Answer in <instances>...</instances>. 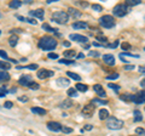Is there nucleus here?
<instances>
[{
	"mask_svg": "<svg viewBox=\"0 0 145 136\" xmlns=\"http://www.w3.org/2000/svg\"><path fill=\"white\" fill-rule=\"evenodd\" d=\"M57 46V40L52 38V37H48V35H45L41 39L39 40V48L42 49V50H53L54 48Z\"/></svg>",
	"mask_w": 145,
	"mask_h": 136,
	"instance_id": "obj_1",
	"label": "nucleus"
},
{
	"mask_svg": "<svg viewBox=\"0 0 145 136\" xmlns=\"http://www.w3.org/2000/svg\"><path fill=\"white\" fill-rule=\"evenodd\" d=\"M129 11V6L127 4H117V5L112 9V15L116 17H123Z\"/></svg>",
	"mask_w": 145,
	"mask_h": 136,
	"instance_id": "obj_2",
	"label": "nucleus"
},
{
	"mask_svg": "<svg viewBox=\"0 0 145 136\" xmlns=\"http://www.w3.org/2000/svg\"><path fill=\"white\" fill-rule=\"evenodd\" d=\"M52 20L57 23L61 24H65L68 21H69V13L65 11H57L52 13Z\"/></svg>",
	"mask_w": 145,
	"mask_h": 136,
	"instance_id": "obj_3",
	"label": "nucleus"
},
{
	"mask_svg": "<svg viewBox=\"0 0 145 136\" xmlns=\"http://www.w3.org/2000/svg\"><path fill=\"white\" fill-rule=\"evenodd\" d=\"M123 126V121L117 119L115 117H109V119L106 120V128L110 130H120Z\"/></svg>",
	"mask_w": 145,
	"mask_h": 136,
	"instance_id": "obj_4",
	"label": "nucleus"
},
{
	"mask_svg": "<svg viewBox=\"0 0 145 136\" xmlns=\"http://www.w3.org/2000/svg\"><path fill=\"white\" fill-rule=\"evenodd\" d=\"M99 23H101V26L104 27V28H112V27L115 26L116 21L111 15H104L99 18Z\"/></svg>",
	"mask_w": 145,
	"mask_h": 136,
	"instance_id": "obj_5",
	"label": "nucleus"
},
{
	"mask_svg": "<svg viewBox=\"0 0 145 136\" xmlns=\"http://www.w3.org/2000/svg\"><path fill=\"white\" fill-rule=\"evenodd\" d=\"M54 72L53 71H48V69H39L36 75H38L39 79H47L50 77H53Z\"/></svg>",
	"mask_w": 145,
	"mask_h": 136,
	"instance_id": "obj_6",
	"label": "nucleus"
},
{
	"mask_svg": "<svg viewBox=\"0 0 145 136\" xmlns=\"http://www.w3.org/2000/svg\"><path fill=\"white\" fill-rule=\"evenodd\" d=\"M133 102L137 103V105H140V103L145 102V91L144 90H142V91H139L135 95H133Z\"/></svg>",
	"mask_w": 145,
	"mask_h": 136,
	"instance_id": "obj_7",
	"label": "nucleus"
},
{
	"mask_svg": "<svg viewBox=\"0 0 145 136\" xmlns=\"http://www.w3.org/2000/svg\"><path fill=\"white\" fill-rule=\"evenodd\" d=\"M18 83H20L21 85H23V86H28L29 88V85L33 83V79H31L30 75L25 74V75H22L21 78L18 79Z\"/></svg>",
	"mask_w": 145,
	"mask_h": 136,
	"instance_id": "obj_8",
	"label": "nucleus"
},
{
	"mask_svg": "<svg viewBox=\"0 0 145 136\" xmlns=\"http://www.w3.org/2000/svg\"><path fill=\"white\" fill-rule=\"evenodd\" d=\"M47 128H48V130L54 131V133L62 131V125L58 123V121H47Z\"/></svg>",
	"mask_w": 145,
	"mask_h": 136,
	"instance_id": "obj_9",
	"label": "nucleus"
},
{
	"mask_svg": "<svg viewBox=\"0 0 145 136\" xmlns=\"http://www.w3.org/2000/svg\"><path fill=\"white\" fill-rule=\"evenodd\" d=\"M93 112H94V105L93 103H88L82 108V114L85 117H91L93 116Z\"/></svg>",
	"mask_w": 145,
	"mask_h": 136,
	"instance_id": "obj_10",
	"label": "nucleus"
},
{
	"mask_svg": "<svg viewBox=\"0 0 145 136\" xmlns=\"http://www.w3.org/2000/svg\"><path fill=\"white\" fill-rule=\"evenodd\" d=\"M69 38L71 40H74V42H78V43H87L88 42L87 37H84V35H81V34H70Z\"/></svg>",
	"mask_w": 145,
	"mask_h": 136,
	"instance_id": "obj_11",
	"label": "nucleus"
},
{
	"mask_svg": "<svg viewBox=\"0 0 145 136\" xmlns=\"http://www.w3.org/2000/svg\"><path fill=\"white\" fill-rule=\"evenodd\" d=\"M93 90H94V92H96L98 96H101V97H105L106 96L105 90L103 89V86H102L101 84H94L93 85Z\"/></svg>",
	"mask_w": 145,
	"mask_h": 136,
	"instance_id": "obj_12",
	"label": "nucleus"
},
{
	"mask_svg": "<svg viewBox=\"0 0 145 136\" xmlns=\"http://www.w3.org/2000/svg\"><path fill=\"white\" fill-rule=\"evenodd\" d=\"M103 61L108 66H114L115 65V57L112 55H110V53H105V55H103Z\"/></svg>",
	"mask_w": 145,
	"mask_h": 136,
	"instance_id": "obj_13",
	"label": "nucleus"
},
{
	"mask_svg": "<svg viewBox=\"0 0 145 136\" xmlns=\"http://www.w3.org/2000/svg\"><path fill=\"white\" fill-rule=\"evenodd\" d=\"M56 83H57L58 86H61V88H67V86H69L70 80L67 79V78H63V77H61V78H58V79L56 80Z\"/></svg>",
	"mask_w": 145,
	"mask_h": 136,
	"instance_id": "obj_14",
	"label": "nucleus"
},
{
	"mask_svg": "<svg viewBox=\"0 0 145 136\" xmlns=\"http://www.w3.org/2000/svg\"><path fill=\"white\" fill-rule=\"evenodd\" d=\"M30 16L36 17L39 20H44V10L42 9H38V10H34V11H30Z\"/></svg>",
	"mask_w": 145,
	"mask_h": 136,
	"instance_id": "obj_15",
	"label": "nucleus"
},
{
	"mask_svg": "<svg viewBox=\"0 0 145 136\" xmlns=\"http://www.w3.org/2000/svg\"><path fill=\"white\" fill-rule=\"evenodd\" d=\"M72 28L74 29H85V28H87V23L82 22V21L74 22V23H72Z\"/></svg>",
	"mask_w": 145,
	"mask_h": 136,
	"instance_id": "obj_16",
	"label": "nucleus"
},
{
	"mask_svg": "<svg viewBox=\"0 0 145 136\" xmlns=\"http://www.w3.org/2000/svg\"><path fill=\"white\" fill-rule=\"evenodd\" d=\"M71 106H72V100H70V98H67V100H64L62 103H59V107L61 108H63V110H67V108H71Z\"/></svg>",
	"mask_w": 145,
	"mask_h": 136,
	"instance_id": "obj_17",
	"label": "nucleus"
},
{
	"mask_svg": "<svg viewBox=\"0 0 145 136\" xmlns=\"http://www.w3.org/2000/svg\"><path fill=\"white\" fill-rule=\"evenodd\" d=\"M99 119H102V120L109 119V111L105 110V108H101L99 110Z\"/></svg>",
	"mask_w": 145,
	"mask_h": 136,
	"instance_id": "obj_18",
	"label": "nucleus"
},
{
	"mask_svg": "<svg viewBox=\"0 0 145 136\" xmlns=\"http://www.w3.org/2000/svg\"><path fill=\"white\" fill-rule=\"evenodd\" d=\"M30 111L33 112V113H35V114H40V116L46 114V110H44V108H40V107H31Z\"/></svg>",
	"mask_w": 145,
	"mask_h": 136,
	"instance_id": "obj_19",
	"label": "nucleus"
},
{
	"mask_svg": "<svg viewBox=\"0 0 145 136\" xmlns=\"http://www.w3.org/2000/svg\"><path fill=\"white\" fill-rule=\"evenodd\" d=\"M41 27H42V29H46L47 32H51V33H56L57 35H61L59 33H58V29L57 28H52V27H50L47 23H44Z\"/></svg>",
	"mask_w": 145,
	"mask_h": 136,
	"instance_id": "obj_20",
	"label": "nucleus"
},
{
	"mask_svg": "<svg viewBox=\"0 0 145 136\" xmlns=\"http://www.w3.org/2000/svg\"><path fill=\"white\" fill-rule=\"evenodd\" d=\"M75 89L76 90H79V91H81V92H86L88 90V86L86 84H81V83H78L75 85Z\"/></svg>",
	"mask_w": 145,
	"mask_h": 136,
	"instance_id": "obj_21",
	"label": "nucleus"
},
{
	"mask_svg": "<svg viewBox=\"0 0 145 136\" xmlns=\"http://www.w3.org/2000/svg\"><path fill=\"white\" fill-rule=\"evenodd\" d=\"M7 80H10V74L7 72H0V83H4Z\"/></svg>",
	"mask_w": 145,
	"mask_h": 136,
	"instance_id": "obj_22",
	"label": "nucleus"
},
{
	"mask_svg": "<svg viewBox=\"0 0 145 136\" xmlns=\"http://www.w3.org/2000/svg\"><path fill=\"white\" fill-rule=\"evenodd\" d=\"M8 5H10L11 9H18V7H21L22 1H21V0H12V1H10Z\"/></svg>",
	"mask_w": 145,
	"mask_h": 136,
	"instance_id": "obj_23",
	"label": "nucleus"
},
{
	"mask_svg": "<svg viewBox=\"0 0 145 136\" xmlns=\"http://www.w3.org/2000/svg\"><path fill=\"white\" fill-rule=\"evenodd\" d=\"M121 100H123V101H126V102H133V95L123 94V95H121Z\"/></svg>",
	"mask_w": 145,
	"mask_h": 136,
	"instance_id": "obj_24",
	"label": "nucleus"
},
{
	"mask_svg": "<svg viewBox=\"0 0 145 136\" xmlns=\"http://www.w3.org/2000/svg\"><path fill=\"white\" fill-rule=\"evenodd\" d=\"M133 116H134V121H140V120H143V116H142V113H140V111L135 110V111L133 112Z\"/></svg>",
	"mask_w": 145,
	"mask_h": 136,
	"instance_id": "obj_25",
	"label": "nucleus"
},
{
	"mask_svg": "<svg viewBox=\"0 0 145 136\" xmlns=\"http://www.w3.org/2000/svg\"><path fill=\"white\" fill-rule=\"evenodd\" d=\"M69 15H71V16H74V17H80L81 16V12L80 11H78L76 9H72V7H69Z\"/></svg>",
	"mask_w": 145,
	"mask_h": 136,
	"instance_id": "obj_26",
	"label": "nucleus"
},
{
	"mask_svg": "<svg viewBox=\"0 0 145 136\" xmlns=\"http://www.w3.org/2000/svg\"><path fill=\"white\" fill-rule=\"evenodd\" d=\"M39 66L36 63H33V65H29V66H24V67H17V69H38Z\"/></svg>",
	"mask_w": 145,
	"mask_h": 136,
	"instance_id": "obj_27",
	"label": "nucleus"
},
{
	"mask_svg": "<svg viewBox=\"0 0 145 136\" xmlns=\"http://www.w3.org/2000/svg\"><path fill=\"white\" fill-rule=\"evenodd\" d=\"M67 74H68V77H69V78H71V79H74V80H80L81 79V77L79 75V74H76V73H74V72H67Z\"/></svg>",
	"mask_w": 145,
	"mask_h": 136,
	"instance_id": "obj_28",
	"label": "nucleus"
},
{
	"mask_svg": "<svg viewBox=\"0 0 145 136\" xmlns=\"http://www.w3.org/2000/svg\"><path fill=\"white\" fill-rule=\"evenodd\" d=\"M76 55V52H75V50H67V51L63 52V56L64 57H74Z\"/></svg>",
	"mask_w": 145,
	"mask_h": 136,
	"instance_id": "obj_29",
	"label": "nucleus"
},
{
	"mask_svg": "<svg viewBox=\"0 0 145 136\" xmlns=\"http://www.w3.org/2000/svg\"><path fill=\"white\" fill-rule=\"evenodd\" d=\"M11 65L10 62H6V61H0V69H10Z\"/></svg>",
	"mask_w": 145,
	"mask_h": 136,
	"instance_id": "obj_30",
	"label": "nucleus"
},
{
	"mask_svg": "<svg viewBox=\"0 0 145 136\" xmlns=\"http://www.w3.org/2000/svg\"><path fill=\"white\" fill-rule=\"evenodd\" d=\"M17 43H18V37H17V35H13V37H11L10 39H8V44H10L12 48L16 46Z\"/></svg>",
	"mask_w": 145,
	"mask_h": 136,
	"instance_id": "obj_31",
	"label": "nucleus"
},
{
	"mask_svg": "<svg viewBox=\"0 0 145 136\" xmlns=\"http://www.w3.org/2000/svg\"><path fill=\"white\" fill-rule=\"evenodd\" d=\"M92 103L93 105H108V101H105V100H101V98H93Z\"/></svg>",
	"mask_w": 145,
	"mask_h": 136,
	"instance_id": "obj_32",
	"label": "nucleus"
},
{
	"mask_svg": "<svg viewBox=\"0 0 145 136\" xmlns=\"http://www.w3.org/2000/svg\"><path fill=\"white\" fill-rule=\"evenodd\" d=\"M67 94L69 95L70 97H76V96H78V90H76V89H72V88H71V89H68Z\"/></svg>",
	"mask_w": 145,
	"mask_h": 136,
	"instance_id": "obj_33",
	"label": "nucleus"
},
{
	"mask_svg": "<svg viewBox=\"0 0 145 136\" xmlns=\"http://www.w3.org/2000/svg\"><path fill=\"white\" fill-rule=\"evenodd\" d=\"M108 86L110 88V89L114 90L115 92H119V91H120V89H121L119 85H117V84H114V83H109V84H108Z\"/></svg>",
	"mask_w": 145,
	"mask_h": 136,
	"instance_id": "obj_34",
	"label": "nucleus"
},
{
	"mask_svg": "<svg viewBox=\"0 0 145 136\" xmlns=\"http://www.w3.org/2000/svg\"><path fill=\"white\" fill-rule=\"evenodd\" d=\"M140 3H142V1H140V0H127V1H126V4H127V5H128V6L139 5Z\"/></svg>",
	"mask_w": 145,
	"mask_h": 136,
	"instance_id": "obj_35",
	"label": "nucleus"
},
{
	"mask_svg": "<svg viewBox=\"0 0 145 136\" xmlns=\"http://www.w3.org/2000/svg\"><path fill=\"white\" fill-rule=\"evenodd\" d=\"M120 56H129V57H134V58H138L139 57V55H137V53H131V52H122V53H120Z\"/></svg>",
	"mask_w": 145,
	"mask_h": 136,
	"instance_id": "obj_36",
	"label": "nucleus"
},
{
	"mask_svg": "<svg viewBox=\"0 0 145 136\" xmlns=\"http://www.w3.org/2000/svg\"><path fill=\"white\" fill-rule=\"evenodd\" d=\"M121 49L125 50V51H127V50H131V44L127 43V42H123L121 44Z\"/></svg>",
	"mask_w": 145,
	"mask_h": 136,
	"instance_id": "obj_37",
	"label": "nucleus"
},
{
	"mask_svg": "<svg viewBox=\"0 0 145 136\" xmlns=\"http://www.w3.org/2000/svg\"><path fill=\"white\" fill-rule=\"evenodd\" d=\"M62 131L64 134H70V133H72V128H69V126H62Z\"/></svg>",
	"mask_w": 145,
	"mask_h": 136,
	"instance_id": "obj_38",
	"label": "nucleus"
},
{
	"mask_svg": "<svg viewBox=\"0 0 145 136\" xmlns=\"http://www.w3.org/2000/svg\"><path fill=\"white\" fill-rule=\"evenodd\" d=\"M98 40H99V42H101V43H103V45H104V46H108V39L105 38V37H98L97 38Z\"/></svg>",
	"mask_w": 145,
	"mask_h": 136,
	"instance_id": "obj_39",
	"label": "nucleus"
},
{
	"mask_svg": "<svg viewBox=\"0 0 145 136\" xmlns=\"http://www.w3.org/2000/svg\"><path fill=\"white\" fill-rule=\"evenodd\" d=\"M39 88H40V85L38 83H34V81L29 85V89H31V90H38Z\"/></svg>",
	"mask_w": 145,
	"mask_h": 136,
	"instance_id": "obj_40",
	"label": "nucleus"
},
{
	"mask_svg": "<svg viewBox=\"0 0 145 136\" xmlns=\"http://www.w3.org/2000/svg\"><path fill=\"white\" fill-rule=\"evenodd\" d=\"M92 9H93L94 11H102V10H103L102 5H98V4H93V5H92Z\"/></svg>",
	"mask_w": 145,
	"mask_h": 136,
	"instance_id": "obj_41",
	"label": "nucleus"
},
{
	"mask_svg": "<svg viewBox=\"0 0 145 136\" xmlns=\"http://www.w3.org/2000/svg\"><path fill=\"white\" fill-rule=\"evenodd\" d=\"M47 57H48V58H51V60H57V58L59 57V56H58L57 53H54V52H50L48 55H47Z\"/></svg>",
	"mask_w": 145,
	"mask_h": 136,
	"instance_id": "obj_42",
	"label": "nucleus"
},
{
	"mask_svg": "<svg viewBox=\"0 0 145 136\" xmlns=\"http://www.w3.org/2000/svg\"><path fill=\"white\" fill-rule=\"evenodd\" d=\"M88 56H91V57H99V56H101V53H99L98 51H89Z\"/></svg>",
	"mask_w": 145,
	"mask_h": 136,
	"instance_id": "obj_43",
	"label": "nucleus"
},
{
	"mask_svg": "<svg viewBox=\"0 0 145 136\" xmlns=\"http://www.w3.org/2000/svg\"><path fill=\"white\" fill-rule=\"evenodd\" d=\"M59 63H64V65H74V61L72 60H59Z\"/></svg>",
	"mask_w": 145,
	"mask_h": 136,
	"instance_id": "obj_44",
	"label": "nucleus"
},
{
	"mask_svg": "<svg viewBox=\"0 0 145 136\" xmlns=\"http://www.w3.org/2000/svg\"><path fill=\"white\" fill-rule=\"evenodd\" d=\"M135 133H137L138 135H145V130L143 128H137L135 129Z\"/></svg>",
	"mask_w": 145,
	"mask_h": 136,
	"instance_id": "obj_45",
	"label": "nucleus"
},
{
	"mask_svg": "<svg viewBox=\"0 0 145 136\" xmlns=\"http://www.w3.org/2000/svg\"><path fill=\"white\" fill-rule=\"evenodd\" d=\"M119 44H120V42H119V40H115V42L112 43V44H110V45H109V48H111V49H115V48H117V46H119Z\"/></svg>",
	"mask_w": 145,
	"mask_h": 136,
	"instance_id": "obj_46",
	"label": "nucleus"
},
{
	"mask_svg": "<svg viewBox=\"0 0 145 136\" xmlns=\"http://www.w3.org/2000/svg\"><path fill=\"white\" fill-rule=\"evenodd\" d=\"M0 56H1L4 60H10V58L7 57V53H6L5 51H3V50H0Z\"/></svg>",
	"mask_w": 145,
	"mask_h": 136,
	"instance_id": "obj_47",
	"label": "nucleus"
},
{
	"mask_svg": "<svg viewBox=\"0 0 145 136\" xmlns=\"http://www.w3.org/2000/svg\"><path fill=\"white\" fill-rule=\"evenodd\" d=\"M6 94H7V90H6L5 88H0V97L5 96Z\"/></svg>",
	"mask_w": 145,
	"mask_h": 136,
	"instance_id": "obj_48",
	"label": "nucleus"
},
{
	"mask_svg": "<svg viewBox=\"0 0 145 136\" xmlns=\"http://www.w3.org/2000/svg\"><path fill=\"white\" fill-rule=\"evenodd\" d=\"M117 78H119V73H114V74H111L110 77H108L109 80H114V79H117Z\"/></svg>",
	"mask_w": 145,
	"mask_h": 136,
	"instance_id": "obj_49",
	"label": "nucleus"
},
{
	"mask_svg": "<svg viewBox=\"0 0 145 136\" xmlns=\"http://www.w3.org/2000/svg\"><path fill=\"white\" fill-rule=\"evenodd\" d=\"M12 106H13V103L11 101H6L5 103H4V107H5V108H11Z\"/></svg>",
	"mask_w": 145,
	"mask_h": 136,
	"instance_id": "obj_50",
	"label": "nucleus"
},
{
	"mask_svg": "<svg viewBox=\"0 0 145 136\" xmlns=\"http://www.w3.org/2000/svg\"><path fill=\"white\" fill-rule=\"evenodd\" d=\"M123 69L125 71H132V69H134V66L133 65H127V66L123 67Z\"/></svg>",
	"mask_w": 145,
	"mask_h": 136,
	"instance_id": "obj_51",
	"label": "nucleus"
},
{
	"mask_svg": "<svg viewBox=\"0 0 145 136\" xmlns=\"http://www.w3.org/2000/svg\"><path fill=\"white\" fill-rule=\"evenodd\" d=\"M92 129H93V126H92V125H89V124H86V125H85V130L89 131V130H92Z\"/></svg>",
	"mask_w": 145,
	"mask_h": 136,
	"instance_id": "obj_52",
	"label": "nucleus"
},
{
	"mask_svg": "<svg viewBox=\"0 0 145 136\" xmlns=\"http://www.w3.org/2000/svg\"><path fill=\"white\" fill-rule=\"evenodd\" d=\"M18 100H20L21 102H27V101H28V98H27V96H21Z\"/></svg>",
	"mask_w": 145,
	"mask_h": 136,
	"instance_id": "obj_53",
	"label": "nucleus"
},
{
	"mask_svg": "<svg viewBox=\"0 0 145 136\" xmlns=\"http://www.w3.org/2000/svg\"><path fill=\"white\" fill-rule=\"evenodd\" d=\"M139 72H140L142 74H144V73H145V66H140V67H139Z\"/></svg>",
	"mask_w": 145,
	"mask_h": 136,
	"instance_id": "obj_54",
	"label": "nucleus"
},
{
	"mask_svg": "<svg viewBox=\"0 0 145 136\" xmlns=\"http://www.w3.org/2000/svg\"><path fill=\"white\" fill-rule=\"evenodd\" d=\"M17 18H18V20H21V21H23V22H27V18H25V17H22V16H17Z\"/></svg>",
	"mask_w": 145,
	"mask_h": 136,
	"instance_id": "obj_55",
	"label": "nucleus"
},
{
	"mask_svg": "<svg viewBox=\"0 0 145 136\" xmlns=\"http://www.w3.org/2000/svg\"><path fill=\"white\" fill-rule=\"evenodd\" d=\"M76 57H78L79 60H80V58H84V57H85V55H84L82 52H80V53H78V56H76Z\"/></svg>",
	"mask_w": 145,
	"mask_h": 136,
	"instance_id": "obj_56",
	"label": "nucleus"
},
{
	"mask_svg": "<svg viewBox=\"0 0 145 136\" xmlns=\"http://www.w3.org/2000/svg\"><path fill=\"white\" fill-rule=\"evenodd\" d=\"M63 45H64L65 48H69L70 46V42H64V43H63Z\"/></svg>",
	"mask_w": 145,
	"mask_h": 136,
	"instance_id": "obj_57",
	"label": "nucleus"
},
{
	"mask_svg": "<svg viewBox=\"0 0 145 136\" xmlns=\"http://www.w3.org/2000/svg\"><path fill=\"white\" fill-rule=\"evenodd\" d=\"M140 86H142V88H145V79H143L142 81H140Z\"/></svg>",
	"mask_w": 145,
	"mask_h": 136,
	"instance_id": "obj_58",
	"label": "nucleus"
},
{
	"mask_svg": "<svg viewBox=\"0 0 145 136\" xmlns=\"http://www.w3.org/2000/svg\"><path fill=\"white\" fill-rule=\"evenodd\" d=\"M16 91H17V89H16V88H12V89L10 90V92H16Z\"/></svg>",
	"mask_w": 145,
	"mask_h": 136,
	"instance_id": "obj_59",
	"label": "nucleus"
},
{
	"mask_svg": "<svg viewBox=\"0 0 145 136\" xmlns=\"http://www.w3.org/2000/svg\"><path fill=\"white\" fill-rule=\"evenodd\" d=\"M0 35H1V32H0Z\"/></svg>",
	"mask_w": 145,
	"mask_h": 136,
	"instance_id": "obj_60",
	"label": "nucleus"
},
{
	"mask_svg": "<svg viewBox=\"0 0 145 136\" xmlns=\"http://www.w3.org/2000/svg\"><path fill=\"white\" fill-rule=\"evenodd\" d=\"M0 17H1V15H0Z\"/></svg>",
	"mask_w": 145,
	"mask_h": 136,
	"instance_id": "obj_61",
	"label": "nucleus"
},
{
	"mask_svg": "<svg viewBox=\"0 0 145 136\" xmlns=\"http://www.w3.org/2000/svg\"><path fill=\"white\" fill-rule=\"evenodd\" d=\"M144 50H145V49H144Z\"/></svg>",
	"mask_w": 145,
	"mask_h": 136,
	"instance_id": "obj_62",
	"label": "nucleus"
}]
</instances>
